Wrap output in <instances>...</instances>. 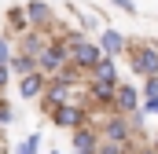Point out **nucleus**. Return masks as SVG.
Here are the masks:
<instances>
[{"instance_id": "7ed1b4c3", "label": "nucleus", "mask_w": 158, "mask_h": 154, "mask_svg": "<svg viewBox=\"0 0 158 154\" xmlns=\"http://www.w3.org/2000/svg\"><path fill=\"white\" fill-rule=\"evenodd\" d=\"M37 59H40V70H44V74L63 70V63H66V44H44L37 51Z\"/></svg>"}, {"instance_id": "20e7f679", "label": "nucleus", "mask_w": 158, "mask_h": 154, "mask_svg": "<svg viewBox=\"0 0 158 154\" xmlns=\"http://www.w3.org/2000/svg\"><path fill=\"white\" fill-rule=\"evenodd\" d=\"M55 110H52V117H55V125H63V128H77L81 121H85V110L81 107H70V103H52Z\"/></svg>"}, {"instance_id": "aec40b11", "label": "nucleus", "mask_w": 158, "mask_h": 154, "mask_svg": "<svg viewBox=\"0 0 158 154\" xmlns=\"http://www.w3.org/2000/svg\"><path fill=\"white\" fill-rule=\"evenodd\" d=\"M4 81H7V63H0V88H4Z\"/></svg>"}, {"instance_id": "f03ea898", "label": "nucleus", "mask_w": 158, "mask_h": 154, "mask_svg": "<svg viewBox=\"0 0 158 154\" xmlns=\"http://www.w3.org/2000/svg\"><path fill=\"white\" fill-rule=\"evenodd\" d=\"M129 66H132L136 74H143V77L158 74V48H151V44H143V48H136V51L129 55Z\"/></svg>"}, {"instance_id": "f3484780", "label": "nucleus", "mask_w": 158, "mask_h": 154, "mask_svg": "<svg viewBox=\"0 0 158 154\" xmlns=\"http://www.w3.org/2000/svg\"><path fill=\"white\" fill-rule=\"evenodd\" d=\"M110 4H114V7H121L125 15H136V4H132V0H110Z\"/></svg>"}, {"instance_id": "9d476101", "label": "nucleus", "mask_w": 158, "mask_h": 154, "mask_svg": "<svg viewBox=\"0 0 158 154\" xmlns=\"http://www.w3.org/2000/svg\"><path fill=\"white\" fill-rule=\"evenodd\" d=\"M92 95H96L99 103H110V99H114V81H107V77H96V84H92Z\"/></svg>"}, {"instance_id": "412c9836", "label": "nucleus", "mask_w": 158, "mask_h": 154, "mask_svg": "<svg viewBox=\"0 0 158 154\" xmlns=\"http://www.w3.org/2000/svg\"><path fill=\"white\" fill-rule=\"evenodd\" d=\"M155 147H158V136H155Z\"/></svg>"}, {"instance_id": "39448f33", "label": "nucleus", "mask_w": 158, "mask_h": 154, "mask_svg": "<svg viewBox=\"0 0 158 154\" xmlns=\"http://www.w3.org/2000/svg\"><path fill=\"white\" fill-rule=\"evenodd\" d=\"M114 107H118L121 114L140 110V92H136L132 84H114Z\"/></svg>"}, {"instance_id": "423d86ee", "label": "nucleus", "mask_w": 158, "mask_h": 154, "mask_svg": "<svg viewBox=\"0 0 158 154\" xmlns=\"http://www.w3.org/2000/svg\"><path fill=\"white\" fill-rule=\"evenodd\" d=\"M99 51L110 55V59L121 55V51H125V37H121L118 30H103V33H99Z\"/></svg>"}, {"instance_id": "0eeeda50", "label": "nucleus", "mask_w": 158, "mask_h": 154, "mask_svg": "<svg viewBox=\"0 0 158 154\" xmlns=\"http://www.w3.org/2000/svg\"><path fill=\"white\" fill-rule=\"evenodd\" d=\"M103 136H107V140H114V143H129V117H125V114L110 117V121H107V128H103Z\"/></svg>"}, {"instance_id": "6e6552de", "label": "nucleus", "mask_w": 158, "mask_h": 154, "mask_svg": "<svg viewBox=\"0 0 158 154\" xmlns=\"http://www.w3.org/2000/svg\"><path fill=\"white\" fill-rule=\"evenodd\" d=\"M19 92H22V99H33V95H40L44 92V74H22V84H19Z\"/></svg>"}, {"instance_id": "1a4fd4ad", "label": "nucleus", "mask_w": 158, "mask_h": 154, "mask_svg": "<svg viewBox=\"0 0 158 154\" xmlns=\"http://www.w3.org/2000/svg\"><path fill=\"white\" fill-rule=\"evenodd\" d=\"M74 151H99V136L77 125V128H74Z\"/></svg>"}, {"instance_id": "6ab92c4d", "label": "nucleus", "mask_w": 158, "mask_h": 154, "mask_svg": "<svg viewBox=\"0 0 158 154\" xmlns=\"http://www.w3.org/2000/svg\"><path fill=\"white\" fill-rule=\"evenodd\" d=\"M11 117H15V114H11V110H7V107H0V121H4V125H7V121H11Z\"/></svg>"}, {"instance_id": "dca6fc26", "label": "nucleus", "mask_w": 158, "mask_h": 154, "mask_svg": "<svg viewBox=\"0 0 158 154\" xmlns=\"http://www.w3.org/2000/svg\"><path fill=\"white\" fill-rule=\"evenodd\" d=\"M140 110H143V114H158V92L147 95V103H140Z\"/></svg>"}, {"instance_id": "9b49d317", "label": "nucleus", "mask_w": 158, "mask_h": 154, "mask_svg": "<svg viewBox=\"0 0 158 154\" xmlns=\"http://www.w3.org/2000/svg\"><path fill=\"white\" fill-rule=\"evenodd\" d=\"M33 66H37V59H33L30 51H26V55H15V59H7V70H15L19 77H22V74H30Z\"/></svg>"}, {"instance_id": "f257e3e1", "label": "nucleus", "mask_w": 158, "mask_h": 154, "mask_svg": "<svg viewBox=\"0 0 158 154\" xmlns=\"http://www.w3.org/2000/svg\"><path fill=\"white\" fill-rule=\"evenodd\" d=\"M99 55H103V51H99V44H92V40L77 37V33L66 40V59H74V63H77V66H85V70H92V66L99 63Z\"/></svg>"}, {"instance_id": "2eb2a0df", "label": "nucleus", "mask_w": 158, "mask_h": 154, "mask_svg": "<svg viewBox=\"0 0 158 154\" xmlns=\"http://www.w3.org/2000/svg\"><path fill=\"white\" fill-rule=\"evenodd\" d=\"M37 147H40V132H33V136H26V140L19 143V151H26V154H30V151H37Z\"/></svg>"}, {"instance_id": "a211bd4d", "label": "nucleus", "mask_w": 158, "mask_h": 154, "mask_svg": "<svg viewBox=\"0 0 158 154\" xmlns=\"http://www.w3.org/2000/svg\"><path fill=\"white\" fill-rule=\"evenodd\" d=\"M7 59H11V44L0 37V63H7Z\"/></svg>"}, {"instance_id": "f8f14e48", "label": "nucleus", "mask_w": 158, "mask_h": 154, "mask_svg": "<svg viewBox=\"0 0 158 154\" xmlns=\"http://www.w3.org/2000/svg\"><path fill=\"white\" fill-rule=\"evenodd\" d=\"M48 15H52V7H48V4H40V0H33V4L26 7V18H30L33 26H40V22H48Z\"/></svg>"}, {"instance_id": "ddd939ff", "label": "nucleus", "mask_w": 158, "mask_h": 154, "mask_svg": "<svg viewBox=\"0 0 158 154\" xmlns=\"http://www.w3.org/2000/svg\"><path fill=\"white\" fill-rule=\"evenodd\" d=\"M7 30H26V11L11 7V11H7Z\"/></svg>"}, {"instance_id": "4468645a", "label": "nucleus", "mask_w": 158, "mask_h": 154, "mask_svg": "<svg viewBox=\"0 0 158 154\" xmlns=\"http://www.w3.org/2000/svg\"><path fill=\"white\" fill-rule=\"evenodd\" d=\"M22 48H26V51H30V55H37L40 48H44V40H40L37 33H26V40H22Z\"/></svg>"}]
</instances>
